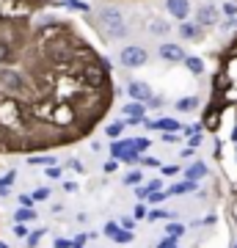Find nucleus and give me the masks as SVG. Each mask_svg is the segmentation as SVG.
Wrapping results in <instances>:
<instances>
[{
  "label": "nucleus",
  "mask_w": 237,
  "mask_h": 248,
  "mask_svg": "<svg viewBox=\"0 0 237 248\" xmlns=\"http://www.w3.org/2000/svg\"><path fill=\"white\" fill-rule=\"evenodd\" d=\"M132 146H135V143H132V138H127V141H124V138H119V141L111 143V155H113V160H122L124 155L132 149Z\"/></svg>",
  "instance_id": "obj_10"
},
{
  "label": "nucleus",
  "mask_w": 237,
  "mask_h": 248,
  "mask_svg": "<svg viewBox=\"0 0 237 248\" xmlns=\"http://www.w3.org/2000/svg\"><path fill=\"white\" fill-rule=\"evenodd\" d=\"M158 248H176V240H174V237H166V240H163V243H160Z\"/></svg>",
  "instance_id": "obj_39"
},
{
  "label": "nucleus",
  "mask_w": 237,
  "mask_h": 248,
  "mask_svg": "<svg viewBox=\"0 0 237 248\" xmlns=\"http://www.w3.org/2000/svg\"><path fill=\"white\" fill-rule=\"evenodd\" d=\"M58 6H69V9H78V11H88V3H83V0H61Z\"/></svg>",
  "instance_id": "obj_21"
},
{
  "label": "nucleus",
  "mask_w": 237,
  "mask_h": 248,
  "mask_svg": "<svg viewBox=\"0 0 237 248\" xmlns=\"http://www.w3.org/2000/svg\"><path fill=\"white\" fill-rule=\"evenodd\" d=\"M33 199H36V202H44V199H50V187H36V190H33Z\"/></svg>",
  "instance_id": "obj_28"
},
{
  "label": "nucleus",
  "mask_w": 237,
  "mask_h": 248,
  "mask_svg": "<svg viewBox=\"0 0 237 248\" xmlns=\"http://www.w3.org/2000/svg\"><path fill=\"white\" fill-rule=\"evenodd\" d=\"M111 61L72 19L36 22L17 63H0V155L86 141L113 108Z\"/></svg>",
  "instance_id": "obj_1"
},
{
  "label": "nucleus",
  "mask_w": 237,
  "mask_h": 248,
  "mask_svg": "<svg viewBox=\"0 0 237 248\" xmlns=\"http://www.w3.org/2000/svg\"><path fill=\"white\" fill-rule=\"evenodd\" d=\"M166 196H168L166 190H158V193H149V202H152V204H160L163 199H166Z\"/></svg>",
  "instance_id": "obj_34"
},
{
  "label": "nucleus",
  "mask_w": 237,
  "mask_h": 248,
  "mask_svg": "<svg viewBox=\"0 0 237 248\" xmlns=\"http://www.w3.org/2000/svg\"><path fill=\"white\" fill-rule=\"evenodd\" d=\"M0 248H9V246H6V243H0Z\"/></svg>",
  "instance_id": "obj_49"
},
{
  "label": "nucleus",
  "mask_w": 237,
  "mask_h": 248,
  "mask_svg": "<svg viewBox=\"0 0 237 248\" xmlns=\"http://www.w3.org/2000/svg\"><path fill=\"white\" fill-rule=\"evenodd\" d=\"M116 243H132V234H130V232H127V229H119V232H116Z\"/></svg>",
  "instance_id": "obj_27"
},
{
  "label": "nucleus",
  "mask_w": 237,
  "mask_h": 248,
  "mask_svg": "<svg viewBox=\"0 0 237 248\" xmlns=\"http://www.w3.org/2000/svg\"><path fill=\"white\" fill-rule=\"evenodd\" d=\"M132 143H135L132 149L138 152V155H143V152H146V149L152 146V143H149V138H132Z\"/></svg>",
  "instance_id": "obj_22"
},
{
  "label": "nucleus",
  "mask_w": 237,
  "mask_h": 248,
  "mask_svg": "<svg viewBox=\"0 0 237 248\" xmlns=\"http://www.w3.org/2000/svg\"><path fill=\"white\" fill-rule=\"evenodd\" d=\"M141 163H143V166H160L155 157H141Z\"/></svg>",
  "instance_id": "obj_44"
},
{
  "label": "nucleus",
  "mask_w": 237,
  "mask_h": 248,
  "mask_svg": "<svg viewBox=\"0 0 237 248\" xmlns=\"http://www.w3.org/2000/svg\"><path fill=\"white\" fill-rule=\"evenodd\" d=\"M132 223H135L132 218H124V221H122V229H127V232H130V229H132Z\"/></svg>",
  "instance_id": "obj_46"
},
{
  "label": "nucleus",
  "mask_w": 237,
  "mask_h": 248,
  "mask_svg": "<svg viewBox=\"0 0 237 248\" xmlns=\"http://www.w3.org/2000/svg\"><path fill=\"white\" fill-rule=\"evenodd\" d=\"M160 187H163V182H160V179H152L149 182V193H158Z\"/></svg>",
  "instance_id": "obj_40"
},
{
  "label": "nucleus",
  "mask_w": 237,
  "mask_h": 248,
  "mask_svg": "<svg viewBox=\"0 0 237 248\" xmlns=\"http://www.w3.org/2000/svg\"><path fill=\"white\" fill-rule=\"evenodd\" d=\"M166 9L179 22H188V17H190V3L188 0H166Z\"/></svg>",
  "instance_id": "obj_6"
},
{
  "label": "nucleus",
  "mask_w": 237,
  "mask_h": 248,
  "mask_svg": "<svg viewBox=\"0 0 237 248\" xmlns=\"http://www.w3.org/2000/svg\"><path fill=\"white\" fill-rule=\"evenodd\" d=\"M124 127H127V119H119V122H111V124L105 127L108 138H113V141H119V135L124 133Z\"/></svg>",
  "instance_id": "obj_14"
},
{
  "label": "nucleus",
  "mask_w": 237,
  "mask_h": 248,
  "mask_svg": "<svg viewBox=\"0 0 237 248\" xmlns=\"http://www.w3.org/2000/svg\"><path fill=\"white\" fill-rule=\"evenodd\" d=\"M116 169H119V160H108V163H105V171H108V174H113Z\"/></svg>",
  "instance_id": "obj_38"
},
{
  "label": "nucleus",
  "mask_w": 237,
  "mask_h": 248,
  "mask_svg": "<svg viewBox=\"0 0 237 248\" xmlns=\"http://www.w3.org/2000/svg\"><path fill=\"white\" fill-rule=\"evenodd\" d=\"M124 116H127V119H146V110H143L141 102H127V105H124Z\"/></svg>",
  "instance_id": "obj_13"
},
{
  "label": "nucleus",
  "mask_w": 237,
  "mask_h": 248,
  "mask_svg": "<svg viewBox=\"0 0 237 248\" xmlns=\"http://www.w3.org/2000/svg\"><path fill=\"white\" fill-rule=\"evenodd\" d=\"M235 248H237V243H235Z\"/></svg>",
  "instance_id": "obj_50"
},
{
  "label": "nucleus",
  "mask_w": 237,
  "mask_h": 248,
  "mask_svg": "<svg viewBox=\"0 0 237 248\" xmlns=\"http://www.w3.org/2000/svg\"><path fill=\"white\" fill-rule=\"evenodd\" d=\"M69 166H72L75 171H78V174H83V171H86V169H83V163H80V160H69Z\"/></svg>",
  "instance_id": "obj_41"
},
{
  "label": "nucleus",
  "mask_w": 237,
  "mask_h": 248,
  "mask_svg": "<svg viewBox=\"0 0 237 248\" xmlns=\"http://www.w3.org/2000/svg\"><path fill=\"white\" fill-rule=\"evenodd\" d=\"M146 204H135V218H146Z\"/></svg>",
  "instance_id": "obj_36"
},
{
  "label": "nucleus",
  "mask_w": 237,
  "mask_h": 248,
  "mask_svg": "<svg viewBox=\"0 0 237 248\" xmlns=\"http://www.w3.org/2000/svg\"><path fill=\"white\" fill-rule=\"evenodd\" d=\"M182 63L193 72V75H202V72H204V61H202V58H196V55H185Z\"/></svg>",
  "instance_id": "obj_15"
},
{
  "label": "nucleus",
  "mask_w": 237,
  "mask_h": 248,
  "mask_svg": "<svg viewBox=\"0 0 237 248\" xmlns=\"http://www.w3.org/2000/svg\"><path fill=\"white\" fill-rule=\"evenodd\" d=\"M199 143H202V135H193V138H190V143H188V146L193 149V146H199Z\"/></svg>",
  "instance_id": "obj_47"
},
{
  "label": "nucleus",
  "mask_w": 237,
  "mask_h": 248,
  "mask_svg": "<svg viewBox=\"0 0 237 248\" xmlns=\"http://www.w3.org/2000/svg\"><path fill=\"white\" fill-rule=\"evenodd\" d=\"M14 177H17V174L11 171V174H6V177L0 179V196H9V187H11V182H14Z\"/></svg>",
  "instance_id": "obj_20"
},
{
  "label": "nucleus",
  "mask_w": 237,
  "mask_h": 248,
  "mask_svg": "<svg viewBox=\"0 0 237 248\" xmlns=\"http://www.w3.org/2000/svg\"><path fill=\"white\" fill-rule=\"evenodd\" d=\"M33 166H53L55 160H53V155H33V157H28Z\"/></svg>",
  "instance_id": "obj_19"
},
{
  "label": "nucleus",
  "mask_w": 237,
  "mask_h": 248,
  "mask_svg": "<svg viewBox=\"0 0 237 248\" xmlns=\"http://www.w3.org/2000/svg\"><path fill=\"white\" fill-rule=\"evenodd\" d=\"M149 28L155 31V33H168V25H166V22H160V19H152Z\"/></svg>",
  "instance_id": "obj_24"
},
{
  "label": "nucleus",
  "mask_w": 237,
  "mask_h": 248,
  "mask_svg": "<svg viewBox=\"0 0 237 248\" xmlns=\"http://www.w3.org/2000/svg\"><path fill=\"white\" fill-rule=\"evenodd\" d=\"M36 213L31 210V207H17V213H14V223H28V221H33Z\"/></svg>",
  "instance_id": "obj_16"
},
{
  "label": "nucleus",
  "mask_w": 237,
  "mask_h": 248,
  "mask_svg": "<svg viewBox=\"0 0 237 248\" xmlns=\"http://www.w3.org/2000/svg\"><path fill=\"white\" fill-rule=\"evenodd\" d=\"M204 174H207V166H204L202 160H196L190 169H185V177L190 179V182H199V179H202Z\"/></svg>",
  "instance_id": "obj_11"
},
{
  "label": "nucleus",
  "mask_w": 237,
  "mask_h": 248,
  "mask_svg": "<svg viewBox=\"0 0 237 248\" xmlns=\"http://www.w3.org/2000/svg\"><path fill=\"white\" fill-rule=\"evenodd\" d=\"M163 177H174V174H179V166H174V163H171V166H163Z\"/></svg>",
  "instance_id": "obj_30"
},
{
  "label": "nucleus",
  "mask_w": 237,
  "mask_h": 248,
  "mask_svg": "<svg viewBox=\"0 0 237 248\" xmlns=\"http://www.w3.org/2000/svg\"><path fill=\"white\" fill-rule=\"evenodd\" d=\"M138 182H141V171H130L124 177V185H138Z\"/></svg>",
  "instance_id": "obj_29"
},
{
  "label": "nucleus",
  "mask_w": 237,
  "mask_h": 248,
  "mask_svg": "<svg viewBox=\"0 0 237 248\" xmlns=\"http://www.w3.org/2000/svg\"><path fill=\"white\" fill-rule=\"evenodd\" d=\"M127 94H130L132 102H141V105L152 99V89L146 83H141V80H130V83H127Z\"/></svg>",
  "instance_id": "obj_5"
},
{
  "label": "nucleus",
  "mask_w": 237,
  "mask_h": 248,
  "mask_svg": "<svg viewBox=\"0 0 237 248\" xmlns=\"http://www.w3.org/2000/svg\"><path fill=\"white\" fill-rule=\"evenodd\" d=\"M97 19H99V28L105 31V39H122V36L127 33L122 11L113 9V6H102V9L97 11Z\"/></svg>",
  "instance_id": "obj_3"
},
{
  "label": "nucleus",
  "mask_w": 237,
  "mask_h": 248,
  "mask_svg": "<svg viewBox=\"0 0 237 248\" xmlns=\"http://www.w3.org/2000/svg\"><path fill=\"white\" fill-rule=\"evenodd\" d=\"M119 229H122L119 223H105V234H108V237H111V240L116 237V232H119Z\"/></svg>",
  "instance_id": "obj_32"
},
{
  "label": "nucleus",
  "mask_w": 237,
  "mask_h": 248,
  "mask_svg": "<svg viewBox=\"0 0 237 248\" xmlns=\"http://www.w3.org/2000/svg\"><path fill=\"white\" fill-rule=\"evenodd\" d=\"M119 61H122V66H127V69H138V66H143V63L149 61V55H146V50L143 47H124L122 55H119Z\"/></svg>",
  "instance_id": "obj_4"
},
{
  "label": "nucleus",
  "mask_w": 237,
  "mask_h": 248,
  "mask_svg": "<svg viewBox=\"0 0 237 248\" xmlns=\"http://www.w3.org/2000/svg\"><path fill=\"white\" fill-rule=\"evenodd\" d=\"M55 248H75V246H72L69 240H61V237H58V240H55Z\"/></svg>",
  "instance_id": "obj_42"
},
{
  "label": "nucleus",
  "mask_w": 237,
  "mask_h": 248,
  "mask_svg": "<svg viewBox=\"0 0 237 248\" xmlns=\"http://www.w3.org/2000/svg\"><path fill=\"white\" fill-rule=\"evenodd\" d=\"M124 163H130V166H135V163H141V155H138V152H135V149H130V152H127V155H124Z\"/></svg>",
  "instance_id": "obj_26"
},
{
  "label": "nucleus",
  "mask_w": 237,
  "mask_h": 248,
  "mask_svg": "<svg viewBox=\"0 0 237 248\" xmlns=\"http://www.w3.org/2000/svg\"><path fill=\"white\" fill-rule=\"evenodd\" d=\"M223 14H226L229 19H235L237 17V6L235 3H226V6H223Z\"/></svg>",
  "instance_id": "obj_33"
},
{
  "label": "nucleus",
  "mask_w": 237,
  "mask_h": 248,
  "mask_svg": "<svg viewBox=\"0 0 237 248\" xmlns=\"http://www.w3.org/2000/svg\"><path fill=\"white\" fill-rule=\"evenodd\" d=\"M232 141H237V130H235V133H232Z\"/></svg>",
  "instance_id": "obj_48"
},
{
  "label": "nucleus",
  "mask_w": 237,
  "mask_h": 248,
  "mask_svg": "<svg viewBox=\"0 0 237 248\" xmlns=\"http://www.w3.org/2000/svg\"><path fill=\"white\" fill-rule=\"evenodd\" d=\"M47 177H50V179H58V177H61V169H58V166H50V169H47Z\"/></svg>",
  "instance_id": "obj_37"
},
{
  "label": "nucleus",
  "mask_w": 237,
  "mask_h": 248,
  "mask_svg": "<svg viewBox=\"0 0 237 248\" xmlns=\"http://www.w3.org/2000/svg\"><path fill=\"white\" fill-rule=\"evenodd\" d=\"M42 234H44V229H36V232H31V234H28V246H31V248H36V246H39V240H42Z\"/></svg>",
  "instance_id": "obj_23"
},
{
  "label": "nucleus",
  "mask_w": 237,
  "mask_h": 248,
  "mask_svg": "<svg viewBox=\"0 0 237 248\" xmlns=\"http://www.w3.org/2000/svg\"><path fill=\"white\" fill-rule=\"evenodd\" d=\"M146 105H152V108H160V105H163V99H160V97H152L149 102H146Z\"/></svg>",
  "instance_id": "obj_45"
},
{
  "label": "nucleus",
  "mask_w": 237,
  "mask_h": 248,
  "mask_svg": "<svg viewBox=\"0 0 237 248\" xmlns=\"http://www.w3.org/2000/svg\"><path fill=\"white\" fill-rule=\"evenodd\" d=\"M61 0H0V63H17L31 39L36 14Z\"/></svg>",
  "instance_id": "obj_2"
},
{
  "label": "nucleus",
  "mask_w": 237,
  "mask_h": 248,
  "mask_svg": "<svg viewBox=\"0 0 237 248\" xmlns=\"http://www.w3.org/2000/svg\"><path fill=\"white\" fill-rule=\"evenodd\" d=\"M171 215H174V213H166V210H152L146 218H149V221H160V218H171Z\"/></svg>",
  "instance_id": "obj_25"
},
{
  "label": "nucleus",
  "mask_w": 237,
  "mask_h": 248,
  "mask_svg": "<svg viewBox=\"0 0 237 248\" xmlns=\"http://www.w3.org/2000/svg\"><path fill=\"white\" fill-rule=\"evenodd\" d=\"M135 196H138L141 202H143V199H149V185H138V187H135Z\"/></svg>",
  "instance_id": "obj_31"
},
{
  "label": "nucleus",
  "mask_w": 237,
  "mask_h": 248,
  "mask_svg": "<svg viewBox=\"0 0 237 248\" xmlns=\"http://www.w3.org/2000/svg\"><path fill=\"white\" fill-rule=\"evenodd\" d=\"M160 58H166V61H185V50L179 45H160Z\"/></svg>",
  "instance_id": "obj_8"
},
{
  "label": "nucleus",
  "mask_w": 237,
  "mask_h": 248,
  "mask_svg": "<svg viewBox=\"0 0 237 248\" xmlns=\"http://www.w3.org/2000/svg\"><path fill=\"white\" fill-rule=\"evenodd\" d=\"M179 36H185L188 42H199V39H202V25H196V22H182V25H179Z\"/></svg>",
  "instance_id": "obj_9"
},
{
  "label": "nucleus",
  "mask_w": 237,
  "mask_h": 248,
  "mask_svg": "<svg viewBox=\"0 0 237 248\" xmlns=\"http://www.w3.org/2000/svg\"><path fill=\"white\" fill-rule=\"evenodd\" d=\"M196 105H199L196 97H182L176 102V110H179V113H190V110H196Z\"/></svg>",
  "instance_id": "obj_17"
},
{
  "label": "nucleus",
  "mask_w": 237,
  "mask_h": 248,
  "mask_svg": "<svg viewBox=\"0 0 237 248\" xmlns=\"http://www.w3.org/2000/svg\"><path fill=\"white\" fill-rule=\"evenodd\" d=\"M166 234H168V237H174V240H179V237L185 234V226H182V223H168V226H166Z\"/></svg>",
  "instance_id": "obj_18"
},
{
  "label": "nucleus",
  "mask_w": 237,
  "mask_h": 248,
  "mask_svg": "<svg viewBox=\"0 0 237 248\" xmlns=\"http://www.w3.org/2000/svg\"><path fill=\"white\" fill-rule=\"evenodd\" d=\"M190 190H196V182L185 179V182H176V185H171L166 193H168V196H185V193H190Z\"/></svg>",
  "instance_id": "obj_12"
},
{
  "label": "nucleus",
  "mask_w": 237,
  "mask_h": 248,
  "mask_svg": "<svg viewBox=\"0 0 237 248\" xmlns=\"http://www.w3.org/2000/svg\"><path fill=\"white\" fill-rule=\"evenodd\" d=\"M196 25H202V28L218 25V9L215 6H202V9L196 11Z\"/></svg>",
  "instance_id": "obj_7"
},
{
  "label": "nucleus",
  "mask_w": 237,
  "mask_h": 248,
  "mask_svg": "<svg viewBox=\"0 0 237 248\" xmlns=\"http://www.w3.org/2000/svg\"><path fill=\"white\" fill-rule=\"evenodd\" d=\"M14 234H17V237H28L31 232H28L25 226H22V223H14Z\"/></svg>",
  "instance_id": "obj_35"
},
{
  "label": "nucleus",
  "mask_w": 237,
  "mask_h": 248,
  "mask_svg": "<svg viewBox=\"0 0 237 248\" xmlns=\"http://www.w3.org/2000/svg\"><path fill=\"white\" fill-rule=\"evenodd\" d=\"M19 204H22V207H31V204H33V196H19Z\"/></svg>",
  "instance_id": "obj_43"
}]
</instances>
